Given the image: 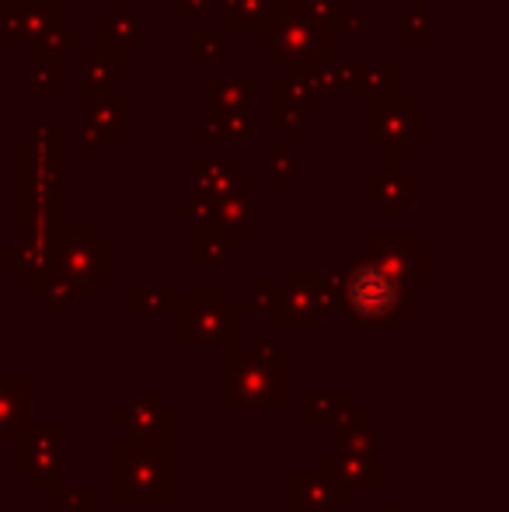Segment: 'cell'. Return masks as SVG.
Listing matches in <instances>:
<instances>
[{"instance_id": "obj_4", "label": "cell", "mask_w": 509, "mask_h": 512, "mask_svg": "<svg viewBox=\"0 0 509 512\" xmlns=\"http://www.w3.org/2000/svg\"><path fill=\"white\" fill-rule=\"evenodd\" d=\"M88 74L98 77V81H109V77H119L123 74V53H116L112 60H105V46L88 53Z\"/></svg>"}, {"instance_id": "obj_6", "label": "cell", "mask_w": 509, "mask_h": 512, "mask_svg": "<svg viewBox=\"0 0 509 512\" xmlns=\"http://www.w3.org/2000/svg\"><path fill=\"white\" fill-rule=\"evenodd\" d=\"M206 0H178V7H182V11H196V7H203Z\"/></svg>"}, {"instance_id": "obj_5", "label": "cell", "mask_w": 509, "mask_h": 512, "mask_svg": "<svg viewBox=\"0 0 509 512\" xmlns=\"http://www.w3.org/2000/svg\"><path fill=\"white\" fill-rule=\"evenodd\" d=\"M262 11V0H231L227 4V25H248Z\"/></svg>"}, {"instance_id": "obj_2", "label": "cell", "mask_w": 509, "mask_h": 512, "mask_svg": "<svg viewBox=\"0 0 509 512\" xmlns=\"http://www.w3.org/2000/svg\"><path fill=\"white\" fill-rule=\"evenodd\" d=\"M401 297V283L391 269L367 262L349 276V304L360 317H384L391 314Z\"/></svg>"}, {"instance_id": "obj_3", "label": "cell", "mask_w": 509, "mask_h": 512, "mask_svg": "<svg viewBox=\"0 0 509 512\" xmlns=\"http://www.w3.org/2000/svg\"><path fill=\"white\" fill-rule=\"evenodd\" d=\"M88 119H91V133L102 136H123V98H105V102H95L88 98Z\"/></svg>"}, {"instance_id": "obj_1", "label": "cell", "mask_w": 509, "mask_h": 512, "mask_svg": "<svg viewBox=\"0 0 509 512\" xmlns=\"http://www.w3.org/2000/svg\"><path fill=\"white\" fill-rule=\"evenodd\" d=\"M262 39L276 49V56H286V60H297V63H307L314 56L328 53V28L314 25L311 18H300V14H279V18H272V25L265 28Z\"/></svg>"}]
</instances>
